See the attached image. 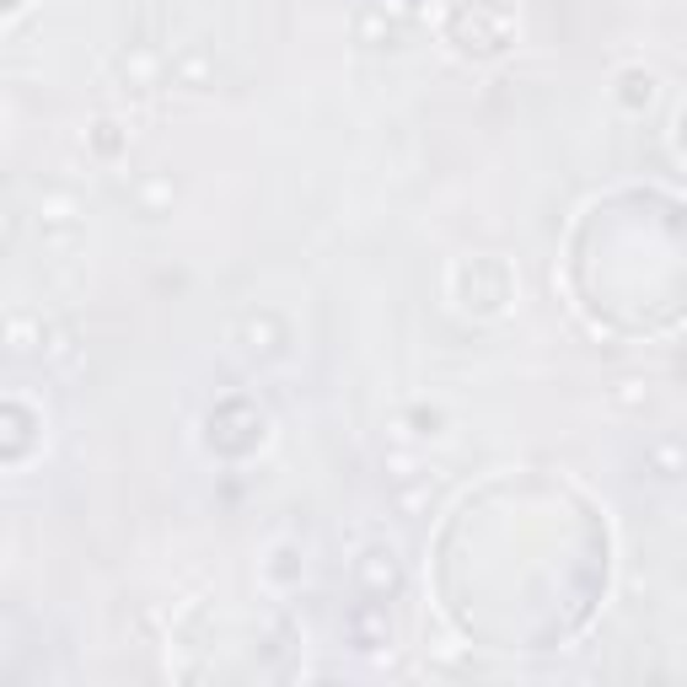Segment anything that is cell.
I'll use <instances>...</instances> for the list:
<instances>
[{
	"label": "cell",
	"instance_id": "obj_1",
	"mask_svg": "<svg viewBox=\"0 0 687 687\" xmlns=\"http://www.w3.org/2000/svg\"><path fill=\"white\" fill-rule=\"evenodd\" d=\"M32 220H38V242L43 247H76L81 232H87V205H81V194L76 188H65V183H43L38 194H32Z\"/></svg>",
	"mask_w": 687,
	"mask_h": 687
},
{
	"label": "cell",
	"instance_id": "obj_2",
	"mask_svg": "<svg viewBox=\"0 0 687 687\" xmlns=\"http://www.w3.org/2000/svg\"><path fill=\"white\" fill-rule=\"evenodd\" d=\"M355 586L365 591V597H376V601H387L403 591V559H398V548L392 542H365L355 553Z\"/></svg>",
	"mask_w": 687,
	"mask_h": 687
},
{
	"label": "cell",
	"instance_id": "obj_3",
	"mask_svg": "<svg viewBox=\"0 0 687 687\" xmlns=\"http://www.w3.org/2000/svg\"><path fill=\"white\" fill-rule=\"evenodd\" d=\"M167 81L183 91H209L215 87V49L209 43H178L167 55Z\"/></svg>",
	"mask_w": 687,
	"mask_h": 687
},
{
	"label": "cell",
	"instance_id": "obj_4",
	"mask_svg": "<svg viewBox=\"0 0 687 687\" xmlns=\"http://www.w3.org/2000/svg\"><path fill=\"white\" fill-rule=\"evenodd\" d=\"M114 70H119L124 91H135V97H146L150 87H161V81H167V60H161L150 43H129L119 60H114Z\"/></svg>",
	"mask_w": 687,
	"mask_h": 687
},
{
	"label": "cell",
	"instance_id": "obj_5",
	"mask_svg": "<svg viewBox=\"0 0 687 687\" xmlns=\"http://www.w3.org/2000/svg\"><path fill=\"white\" fill-rule=\"evenodd\" d=\"M129 205H135V215H146V220L173 215V205H178V178H173L167 167H150V173H140V178L129 183Z\"/></svg>",
	"mask_w": 687,
	"mask_h": 687
},
{
	"label": "cell",
	"instance_id": "obj_6",
	"mask_svg": "<svg viewBox=\"0 0 687 687\" xmlns=\"http://www.w3.org/2000/svg\"><path fill=\"white\" fill-rule=\"evenodd\" d=\"M237 344L253 360L285 355V323H279L274 312H247V317H242V328H237Z\"/></svg>",
	"mask_w": 687,
	"mask_h": 687
},
{
	"label": "cell",
	"instance_id": "obj_7",
	"mask_svg": "<svg viewBox=\"0 0 687 687\" xmlns=\"http://www.w3.org/2000/svg\"><path fill=\"white\" fill-rule=\"evenodd\" d=\"M645 473H650V479H660V483L687 479V446H683V441H671V435L650 441V446H645Z\"/></svg>",
	"mask_w": 687,
	"mask_h": 687
},
{
	"label": "cell",
	"instance_id": "obj_8",
	"mask_svg": "<svg viewBox=\"0 0 687 687\" xmlns=\"http://www.w3.org/2000/svg\"><path fill=\"white\" fill-rule=\"evenodd\" d=\"M350 639H355L360 650H376V645H392V624H387V612H382L376 601H365V607H355V612H350Z\"/></svg>",
	"mask_w": 687,
	"mask_h": 687
},
{
	"label": "cell",
	"instance_id": "obj_9",
	"mask_svg": "<svg viewBox=\"0 0 687 687\" xmlns=\"http://www.w3.org/2000/svg\"><path fill=\"white\" fill-rule=\"evenodd\" d=\"M392 38H398V28H392L387 6H382V0L360 6V11H355V43H365V49H387Z\"/></svg>",
	"mask_w": 687,
	"mask_h": 687
},
{
	"label": "cell",
	"instance_id": "obj_10",
	"mask_svg": "<svg viewBox=\"0 0 687 687\" xmlns=\"http://www.w3.org/2000/svg\"><path fill=\"white\" fill-rule=\"evenodd\" d=\"M43 338H49V323L32 317V312H11L6 317V344L11 355H43Z\"/></svg>",
	"mask_w": 687,
	"mask_h": 687
},
{
	"label": "cell",
	"instance_id": "obj_11",
	"mask_svg": "<svg viewBox=\"0 0 687 687\" xmlns=\"http://www.w3.org/2000/svg\"><path fill=\"white\" fill-rule=\"evenodd\" d=\"M607 398H612V409H618V414H645V409L656 403V392H650V382H645V376H618V382L607 387Z\"/></svg>",
	"mask_w": 687,
	"mask_h": 687
},
{
	"label": "cell",
	"instance_id": "obj_12",
	"mask_svg": "<svg viewBox=\"0 0 687 687\" xmlns=\"http://www.w3.org/2000/svg\"><path fill=\"white\" fill-rule=\"evenodd\" d=\"M435 506V483L430 479H414V483H403L398 494H392V510L403 516V521H419L424 510Z\"/></svg>",
	"mask_w": 687,
	"mask_h": 687
},
{
	"label": "cell",
	"instance_id": "obj_13",
	"mask_svg": "<svg viewBox=\"0 0 687 687\" xmlns=\"http://www.w3.org/2000/svg\"><path fill=\"white\" fill-rule=\"evenodd\" d=\"M382 473H387V479L403 489V483H414L419 473H424V462H419V451H414V446H392L387 457H382Z\"/></svg>",
	"mask_w": 687,
	"mask_h": 687
},
{
	"label": "cell",
	"instance_id": "obj_14",
	"mask_svg": "<svg viewBox=\"0 0 687 687\" xmlns=\"http://www.w3.org/2000/svg\"><path fill=\"white\" fill-rule=\"evenodd\" d=\"M618 97H624L628 108H650V102H656V76H650V70H624V76H618Z\"/></svg>",
	"mask_w": 687,
	"mask_h": 687
},
{
	"label": "cell",
	"instance_id": "obj_15",
	"mask_svg": "<svg viewBox=\"0 0 687 687\" xmlns=\"http://www.w3.org/2000/svg\"><path fill=\"white\" fill-rule=\"evenodd\" d=\"M124 146H129V129H124L119 119H97V124H91V150H97V156H108V161H114Z\"/></svg>",
	"mask_w": 687,
	"mask_h": 687
},
{
	"label": "cell",
	"instance_id": "obj_16",
	"mask_svg": "<svg viewBox=\"0 0 687 687\" xmlns=\"http://www.w3.org/2000/svg\"><path fill=\"white\" fill-rule=\"evenodd\" d=\"M76 355H81V350H76V333L70 328H55V323H49V338H43V365H76Z\"/></svg>",
	"mask_w": 687,
	"mask_h": 687
},
{
	"label": "cell",
	"instance_id": "obj_17",
	"mask_svg": "<svg viewBox=\"0 0 687 687\" xmlns=\"http://www.w3.org/2000/svg\"><path fill=\"white\" fill-rule=\"evenodd\" d=\"M409 424H414V441H441L446 435V414L441 409H409Z\"/></svg>",
	"mask_w": 687,
	"mask_h": 687
},
{
	"label": "cell",
	"instance_id": "obj_18",
	"mask_svg": "<svg viewBox=\"0 0 687 687\" xmlns=\"http://www.w3.org/2000/svg\"><path fill=\"white\" fill-rule=\"evenodd\" d=\"M269 575H274V580H291V575H296V548H279V553H274V565H269Z\"/></svg>",
	"mask_w": 687,
	"mask_h": 687
},
{
	"label": "cell",
	"instance_id": "obj_19",
	"mask_svg": "<svg viewBox=\"0 0 687 687\" xmlns=\"http://www.w3.org/2000/svg\"><path fill=\"white\" fill-rule=\"evenodd\" d=\"M156 6H178V0H156Z\"/></svg>",
	"mask_w": 687,
	"mask_h": 687
}]
</instances>
